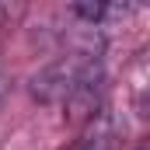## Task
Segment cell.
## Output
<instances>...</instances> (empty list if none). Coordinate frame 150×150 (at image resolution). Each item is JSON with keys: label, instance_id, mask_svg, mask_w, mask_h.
I'll return each mask as SVG.
<instances>
[{"label": "cell", "instance_id": "cell-1", "mask_svg": "<svg viewBox=\"0 0 150 150\" xmlns=\"http://www.w3.org/2000/svg\"><path fill=\"white\" fill-rule=\"evenodd\" d=\"M87 59H101V56H63V59H56V63H49L45 70H38L32 77V98H35L38 105H67V98H70V91H74L77 77L84 70V63Z\"/></svg>", "mask_w": 150, "mask_h": 150}, {"label": "cell", "instance_id": "cell-2", "mask_svg": "<svg viewBox=\"0 0 150 150\" xmlns=\"http://www.w3.org/2000/svg\"><path fill=\"white\" fill-rule=\"evenodd\" d=\"M77 150H112V122H108V115H105V112L98 115L94 129L80 140V147H77Z\"/></svg>", "mask_w": 150, "mask_h": 150}, {"label": "cell", "instance_id": "cell-3", "mask_svg": "<svg viewBox=\"0 0 150 150\" xmlns=\"http://www.w3.org/2000/svg\"><path fill=\"white\" fill-rule=\"evenodd\" d=\"M70 14L80 18V21H87V28H101L112 14H119V7H108V4H77V7H70Z\"/></svg>", "mask_w": 150, "mask_h": 150}]
</instances>
